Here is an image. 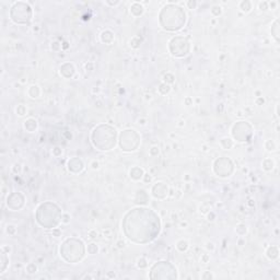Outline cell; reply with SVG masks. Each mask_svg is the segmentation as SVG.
<instances>
[{
  "label": "cell",
  "mask_w": 280,
  "mask_h": 280,
  "mask_svg": "<svg viewBox=\"0 0 280 280\" xmlns=\"http://www.w3.org/2000/svg\"><path fill=\"white\" fill-rule=\"evenodd\" d=\"M181 7H177L175 5H168L162 9L161 13L166 16H171V18H160V23L163 29L168 31H177L182 29L183 25L185 24V21L174 19V14Z\"/></svg>",
  "instance_id": "1"
},
{
  "label": "cell",
  "mask_w": 280,
  "mask_h": 280,
  "mask_svg": "<svg viewBox=\"0 0 280 280\" xmlns=\"http://www.w3.org/2000/svg\"><path fill=\"white\" fill-rule=\"evenodd\" d=\"M10 16L16 23H27L32 19V9L25 2H16L11 8Z\"/></svg>",
  "instance_id": "2"
},
{
  "label": "cell",
  "mask_w": 280,
  "mask_h": 280,
  "mask_svg": "<svg viewBox=\"0 0 280 280\" xmlns=\"http://www.w3.org/2000/svg\"><path fill=\"white\" fill-rule=\"evenodd\" d=\"M170 50L175 57H183L189 53V43L185 37L176 36L170 42Z\"/></svg>",
  "instance_id": "3"
},
{
  "label": "cell",
  "mask_w": 280,
  "mask_h": 280,
  "mask_svg": "<svg viewBox=\"0 0 280 280\" xmlns=\"http://www.w3.org/2000/svg\"><path fill=\"white\" fill-rule=\"evenodd\" d=\"M152 194L155 198H164L168 195V187L163 183H157L152 188Z\"/></svg>",
  "instance_id": "4"
},
{
  "label": "cell",
  "mask_w": 280,
  "mask_h": 280,
  "mask_svg": "<svg viewBox=\"0 0 280 280\" xmlns=\"http://www.w3.org/2000/svg\"><path fill=\"white\" fill-rule=\"evenodd\" d=\"M130 11H131V13H133V16H139L140 14H142V12H143V7H142L140 3L135 2V3H133V5H131Z\"/></svg>",
  "instance_id": "5"
},
{
  "label": "cell",
  "mask_w": 280,
  "mask_h": 280,
  "mask_svg": "<svg viewBox=\"0 0 280 280\" xmlns=\"http://www.w3.org/2000/svg\"><path fill=\"white\" fill-rule=\"evenodd\" d=\"M142 174H143V171H142L141 169H139V168H133L130 171V176L133 180H139V178H141Z\"/></svg>",
  "instance_id": "6"
},
{
  "label": "cell",
  "mask_w": 280,
  "mask_h": 280,
  "mask_svg": "<svg viewBox=\"0 0 280 280\" xmlns=\"http://www.w3.org/2000/svg\"><path fill=\"white\" fill-rule=\"evenodd\" d=\"M278 24H279V20L277 19L274 22V25L271 26V33H272V35H274V37L276 38V41H278V38H279V32H278L279 26H278Z\"/></svg>",
  "instance_id": "7"
},
{
  "label": "cell",
  "mask_w": 280,
  "mask_h": 280,
  "mask_svg": "<svg viewBox=\"0 0 280 280\" xmlns=\"http://www.w3.org/2000/svg\"><path fill=\"white\" fill-rule=\"evenodd\" d=\"M240 8L242 9L243 11H245V12H248L252 9V3L250 1H242L240 3Z\"/></svg>",
  "instance_id": "8"
},
{
  "label": "cell",
  "mask_w": 280,
  "mask_h": 280,
  "mask_svg": "<svg viewBox=\"0 0 280 280\" xmlns=\"http://www.w3.org/2000/svg\"><path fill=\"white\" fill-rule=\"evenodd\" d=\"M263 166H264L265 170L269 171V170L272 169V166H274V162H272L270 159H266V160L264 161V163H263Z\"/></svg>",
  "instance_id": "9"
},
{
  "label": "cell",
  "mask_w": 280,
  "mask_h": 280,
  "mask_svg": "<svg viewBox=\"0 0 280 280\" xmlns=\"http://www.w3.org/2000/svg\"><path fill=\"white\" fill-rule=\"evenodd\" d=\"M187 247H188V244L186 241H180V242L177 243V248H178V250L185 251Z\"/></svg>",
  "instance_id": "10"
},
{
  "label": "cell",
  "mask_w": 280,
  "mask_h": 280,
  "mask_svg": "<svg viewBox=\"0 0 280 280\" xmlns=\"http://www.w3.org/2000/svg\"><path fill=\"white\" fill-rule=\"evenodd\" d=\"M259 9L261 10H267L268 9V3L266 2V1H264V2H261L259 3Z\"/></svg>",
  "instance_id": "11"
},
{
  "label": "cell",
  "mask_w": 280,
  "mask_h": 280,
  "mask_svg": "<svg viewBox=\"0 0 280 280\" xmlns=\"http://www.w3.org/2000/svg\"><path fill=\"white\" fill-rule=\"evenodd\" d=\"M187 5H188V7H189L190 9H193V8H195V7H196V2H195V1H194V2H192V1H188Z\"/></svg>",
  "instance_id": "12"
},
{
  "label": "cell",
  "mask_w": 280,
  "mask_h": 280,
  "mask_svg": "<svg viewBox=\"0 0 280 280\" xmlns=\"http://www.w3.org/2000/svg\"><path fill=\"white\" fill-rule=\"evenodd\" d=\"M92 165H93L92 166L93 169H98V168H99V163H98V162H93Z\"/></svg>",
  "instance_id": "13"
}]
</instances>
